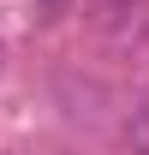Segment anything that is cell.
I'll return each mask as SVG.
<instances>
[{
	"label": "cell",
	"instance_id": "obj_1",
	"mask_svg": "<svg viewBox=\"0 0 149 155\" xmlns=\"http://www.w3.org/2000/svg\"><path fill=\"white\" fill-rule=\"evenodd\" d=\"M90 30L108 42L113 54H131L149 42V0H95Z\"/></svg>",
	"mask_w": 149,
	"mask_h": 155
},
{
	"label": "cell",
	"instance_id": "obj_2",
	"mask_svg": "<svg viewBox=\"0 0 149 155\" xmlns=\"http://www.w3.org/2000/svg\"><path fill=\"white\" fill-rule=\"evenodd\" d=\"M119 149L125 155H149V84L125 101V114H119Z\"/></svg>",
	"mask_w": 149,
	"mask_h": 155
},
{
	"label": "cell",
	"instance_id": "obj_3",
	"mask_svg": "<svg viewBox=\"0 0 149 155\" xmlns=\"http://www.w3.org/2000/svg\"><path fill=\"white\" fill-rule=\"evenodd\" d=\"M66 6H72V0H36V12H42V18H60Z\"/></svg>",
	"mask_w": 149,
	"mask_h": 155
},
{
	"label": "cell",
	"instance_id": "obj_4",
	"mask_svg": "<svg viewBox=\"0 0 149 155\" xmlns=\"http://www.w3.org/2000/svg\"><path fill=\"white\" fill-rule=\"evenodd\" d=\"M6 60H12V42H6V30H0V72H6Z\"/></svg>",
	"mask_w": 149,
	"mask_h": 155
}]
</instances>
